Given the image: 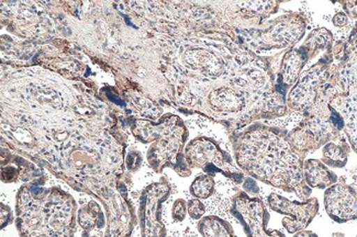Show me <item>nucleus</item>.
<instances>
[{"label": "nucleus", "mask_w": 357, "mask_h": 237, "mask_svg": "<svg viewBox=\"0 0 357 237\" xmlns=\"http://www.w3.org/2000/svg\"><path fill=\"white\" fill-rule=\"evenodd\" d=\"M236 162L248 175L269 186L294 192L305 201L310 187L303 176L305 160L290 145L287 130L254 123L233 137Z\"/></svg>", "instance_id": "obj_1"}, {"label": "nucleus", "mask_w": 357, "mask_h": 237, "mask_svg": "<svg viewBox=\"0 0 357 237\" xmlns=\"http://www.w3.org/2000/svg\"><path fill=\"white\" fill-rule=\"evenodd\" d=\"M76 204L60 189L24 186L17 197L21 237H74Z\"/></svg>", "instance_id": "obj_2"}, {"label": "nucleus", "mask_w": 357, "mask_h": 237, "mask_svg": "<svg viewBox=\"0 0 357 237\" xmlns=\"http://www.w3.org/2000/svg\"><path fill=\"white\" fill-rule=\"evenodd\" d=\"M137 137L142 143L158 141L148 153L149 162L156 173H162L165 167H172L181 177L190 176L192 169L183 152L188 132L178 116L167 114L158 123L142 121Z\"/></svg>", "instance_id": "obj_3"}, {"label": "nucleus", "mask_w": 357, "mask_h": 237, "mask_svg": "<svg viewBox=\"0 0 357 237\" xmlns=\"http://www.w3.org/2000/svg\"><path fill=\"white\" fill-rule=\"evenodd\" d=\"M185 158L190 168H202L207 175L222 174L241 185L245 179L243 171L233 165L232 160L219 145L208 137H197L185 148Z\"/></svg>", "instance_id": "obj_4"}, {"label": "nucleus", "mask_w": 357, "mask_h": 237, "mask_svg": "<svg viewBox=\"0 0 357 237\" xmlns=\"http://www.w3.org/2000/svg\"><path fill=\"white\" fill-rule=\"evenodd\" d=\"M169 181L162 179L145 188L141 196L140 224L142 237H166L162 222V204L171 196Z\"/></svg>", "instance_id": "obj_5"}, {"label": "nucleus", "mask_w": 357, "mask_h": 237, "mask_svg": "<svg viewBox=\"0 0 357 237\" xmlns=\"http://www.w3.org/2000/svg\"><path fill=\"white\" fill-rule=\"evenodd\" d=\"M231 212L241 223L248 237H286L280 231L267 229L271 215L259 198L238 194L233 198Z\"/></svg>", "instance_id": "obj_6"}, {"label": "nucleus", "mask_w": 357, "mask_h": 237, "mask_svg": "<svg viewBox=\"0 0 357 237\" xmlns=\"http://www.w3.org/2000/svg\"><path fill=\"white\" fill-rule=\"evenodd\" d=\"M305 19L301 13H290L269 22L268 28L259 30V47L264 49H285L301 41L305 32Z\"/></svg>", "instance_id": "obj_7"}, {"label": "nucleus", "mask_w": 357, "mask_h": 237, "mask_svg": "<svg viewBox=\"0 0 357 237\" xmlns=\"http://www.w3.org/2000/svg\"><path fill=\"white\" fill-rule=\"evenodd\" d=\"M271 209L287 217L282 220V227L290 234L305 231L319 212L317 198H309L303 202L289 201L285 197L271 194L267 198Z\"/></svg>", "instance_id": "obj_8"}, {"label": "nucleus", "mask_w": 357, "mask_h": 237, "mask_svg": "<svg viewBox=\"0 0 357 237\" xmlns=\"http://www.w3.org/2000/svg\"><path fill=\"white\" fill-rule=\"evenodd\" d=\"M324 208L337 223L357 220V191L347 183H334L324 192Z\"/></svg>", "instance_id": "obj_9"}, {"label": "nucleus", "mask_w": 357, "mask_h": 237, "mask_svg": "<svg viewBox=\"0 0 357 237\" xmlns=\"http://www.w3.org/2000/svg\"><path fill=\"white\" fill-rule=\"evenodd\" d=\"M303 176L310 188L328 189L337 181V176L318 160H305Z\"/></svg>", "instance_id": "obj_10"}, {"label": "nucleus", "mask_w": 357, "mask_h": 237, "mask_svg": "<svg viewBox=\"0 0 357 237\" xmlns=\"http://www.w3.org/2000/svg\"><path fill=\"white\" fill-rule=\"evenodd\" d=\"M351 146L344 139L340 144L329 142L324 145L322 150V162L332 168H343L347 164Z\"/></svg>", "instance_id": "obj_11"}, {"label": "nucleus", "mask_w": 357, "mask_h": 237, "mask_svg": "<svg viewBox=\"0 0 357 237\" xmlns=\"http://www.w3.org/2000/svg\"><path fill=\"white\" fill-rule=\"evenodd\" d=\"M198 229L204 237H236L228 222L217 217H204L199 222Z\"/></svg>", "instance_id": "obj_12"}, {"label": "nucleus", "mask_w": 357, "mask_h": 237, "mask_svg": "<svg viewBox=\"0 0 357 237\" xmlns=\"http://www.w3.org/2000/svg\"><path fill=\"white\" fill-rule=\"evenodd\" d=\"M215 179L213 176H197L190 186V194L197 199H208L215 192Z\"/></svg>", "instance_id": "obj_13"}, {"label": "nucleus", "mask_w": 357, "mask_h": 237, "mask_svg": "<svg viewBox=\"0 0 357 237\" xmlns=\"http://www.w3.org/2000/svg\"><path fill=\"white\" fill-rule=\"evenodd\" d=\"M98 217H101L100 209L97 212H87V210L84 208L78 214V222L86 231H91L93 227H97V224L99 227H104V223L99 221Z\"/></svg>", "instance_id": "obj_14"}, {"label": "nucleus", "mask_w": 357, "mask_h": 237, "mask_svg": "<svg viewBox=\"0 0 357 237\" xmlns=\"http://www.w3.org/2000/svg\"><path fill=\"white\" fill-rule=\"evenodd\" d=\"M187 210L190 217L194 220H200L206 213L205 204L199 199H192L187 204Z\"/></svg>", "instance_id": "obj_15"}, {"label": "nucleus", "mask_w": 357, "mask_h": 237, "mask_svg": "<svg viewBox=\"0 0 357 237\" xmlns=\"http://www.w3.org/2000/svg\"><path fill=\"white\" fill-rule=\"evenodd\" d=\"M187 213H188V210H187V204L185 200H183V199H178V200L174 202L172 215H173V219L175 220V221H184Z\"/></svg>", "instance_id": "obj_16"}, {"label": "nucleus", "mask_w": 357, "mask_h": 237, "mask_svg": "<svg viewBox=\"0 0 357 237\" xmlns=\"http://www.w3.org/2000/svg\"><path fill=\"white\" fill-rule=\"evenodd\" d=\"M142 165V156L139 152H130L127 158L128 169L137 171Z\"/></svg>", "instance_id": "obj_17"}, {"label": "nucleus", "mask_w": 357, "mask_h": 237, "mask_svg": "<svg viewBox=\"0 0 357 237\" xmlns=\"http://www.w3.org/2000/svg\"><path fill=\"white\" fill-rule=\"evenodd\" d=\"M243 187L244 190H245L248 194H257L259 192V186H257V183H255V181H254L252 177L244 179Z\"/></svg>", "instance_id": "obj_18"}, {"label": "nucleus", "mask_w": 357, "mask_h": 237, "mask_svg": "<svg viewBox=\"0 0 357 237\" xmlns=\"http://www.w3.org/2000/svg\"><path fill=\"white\" fill-rule=\"evenodd\" d=\"M344 7L345 11L351 18H357V1H347V3H341Z\"/></svg>", "instance_id": "obj_19"}, {"label": "nucleus", "mask_w": 357, "mask_h": 237, "mask_svg": "<svg viewBox=\"0 0 357 237\" xmlns=\"http://www.w3.org/2000/svg\"><path fill=\"white\" fill-rule=\"evenodd\" d=\"M349 24V17L344 13H339L334 16L333 24L337 28H343Z\"/></svg>", "instance_id": "obj_20"}, {"label": "nucleus", "mask_w": 357, "mask_h": 237, "mask_svg": "<svg viewBox=\"0 0 357 237\" xmlns=\"http://www.w3.org/2000/svg\"><path fill=\"white\" fill-rule=\"evenodd\" d=\"M294 237H319L318 235L316 234V233H313L312 231H307V229H305V231H301V232L296 233L295 235H294Z\"/></svg>", "instance_id": "obj_21"}, {"label": "nucleus", "mask_w": 357, "mask_h": 237, "mask_svg": "<svg viewBox=\"0 0 357 237\" xmlns=\"http://www.w3.org/2000/svg\"><path fill=\"white\" fill-rule=\"evenodd\" d=\"M356 43H357V40H356Z\"/></svg>", "instance_id": "obj_22"}]
</instances>
